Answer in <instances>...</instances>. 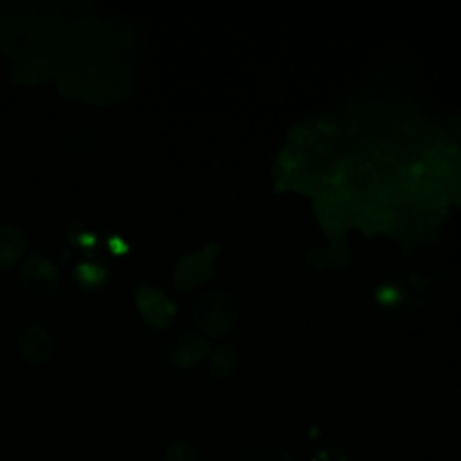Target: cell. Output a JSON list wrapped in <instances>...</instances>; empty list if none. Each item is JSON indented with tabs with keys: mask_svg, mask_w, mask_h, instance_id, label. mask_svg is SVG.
Here are the masks:
<instances>
[{
	"mask_svg": "<svg viewBox=\"0 0 461 461\" xmlns=\"http://www.w3.org/2000/svg\"><path fill=\"white\" fill-rule=\"evenodd\" d=\"M236 308L232 299L223 292H207L193 306L194 324L209 335L225 333L234 322Z\"/></svg>",
	"mask_w": 461,
	"mask_h": 461,
	"instance_id": "6da1fadb",
	"label": "cell"
},
{
	"mask_svg": "<svg viewBox=\"0 0 461 461\" xmlns=\"http://www.w3.org/2000/svg\"><path fill=\"white\" fill-rule=\"evenodd\" d=\"M20 281L29 294L36 297H49L58 286L59 274L49 258L32 252L22 267Z\"/></svg>",
	"mask_w": 461,
	"mask_h": 461,
	"instance_id": "7a4b0ae2",
	"label": "cell"
},
{
	"mask_svg": "<svg viewBox=\"0 0 461 461\" xmlns=\"http://www.w3.org/2000/svg\"><path fill=\"white\" fill-rule=\"evenodd\" d=\"M216 252H218V249L214 245H209L196 254L184 256L176 263V270L173 276L175 286L178 290H189V288L211 279Z\"/></svg>",
	"mask_w": 461,
	"mask_h": 461,
	"instance_id": "3957f363",
	"label": "cell"
},
{
	"mask_svg": "<svg viewBox=\"0 0 461 461\" xmlns=\"http://www.w3.org/2000/svg\"><path fill=\"white\" fill-rule=\"evenodd\" d=\"M135 299L142 319L155 330L166 328L176 312L175 304L162 292L146 285L137 286Z\"/></svg>",
	"mask_w": 461,
	"mask_h": 461,
	"instance_id": "277c9868",
	"label": "cell"
},
{
	"mask_svg": "<svg viewBox=\"0 0 461 461\" xmlns=\"http://www.w3.org/2000/svg\"><path fill=\"white\" fill-rule=\"evenodd\" d=\"M207 355V342L196 335L176 337L166 349L164 358L176 367H193Z\"/></svg>",
	"mask_w": 461,
	"mask_h": 461,
	"instance_id": "5b68a950",
	"label": "cell"
},
{
	"mask_svg": "<svg viewBox=\"0 0 461 461\" xmlns=\"http://www.w3.org/2000/svg\"><path fill=\"white\" fill-rule=\"evenodd\" d=\"M18 348L27 362L43 364L50 358L54 351V342H52V337L47 333V330L40 326H31L20 333Z\"/></svg>",
	"mask_w": 461,
	"mask_h": 461,
	"instance_id": "8992f818",
	"label": "cell"
},
{
	"mask_svg": "<svg viewBox=\"0 0 461 461\" xmlns=\"http://www.w3.org/2000/svg\"><path fill=\"white\" fill-rule=\"evenodd\" d=\"M25 250V238L14 227L0 225V268L14 265Z\"/></svg>",
	"mask_w": 461,
	"mask_h": 461,
	"instance_id": "52a82bcc",
	"label": "cell"
},
{
	"mask_svg": "<svg viewBox=\"0 0 461 461\" xmlns=\"http://www.w3.org/2000/svg\"><path fill=\"white\" fill-rule=\"evenodd\" d=\"M358 218L364 221V229H367L369 232L387 229L393 223V212L389 211V207L378 202L360 205Z\"/></svg>",
	"mask_w": 461,
	"mask_h": 461,
	"instance_id": "ba28073f",
	"label": "cell"
},
{
	"mask_svg": "<svg viewBox=\"0 0 461 461\" xmlns=\"http://www.w3.org/2000/svg\"><path fill=\"white\" fill-rule=\"evenodd\" d=\"M76 274V279L77 283L83 286V288H101L108 277V272L99 267V265H94V263H81L76 267L74 270Z\"/></svg>",
	"mask_w": 461,
	"mask_h": 461,
	"instance_id": "9c48e42d",
	"label": "cell"
},
{
	"mask_svg": "<svg viewBox=\"0 0 461 461\" xmlns=\"http://www.w3.org/2000/svg\"><path fill=\"white\" fill-rule=\"evenodd\" d=\"M245 461H292V457L277 445H259L247 454Z\"/></svg>",
	"mask_w": 461,
	"mask_h": 461,
	"instance_id": "30bf717a",
	"label": "cell"
},
{
	"mask_svg": "<svg viewBox=\"0 0 461 461\" xmlns=\"http://www.w3.org/2000/svg\"><path fill=\"white\" fill-rule=\"evenodd\" d=\"M234 349L225 344V346H220L214 353V358H212V373L214 376H227L232 369H234Z\"/></svg>",
	"mask_w": 461,
	"mask_h": 461,
	"instance_id": "8fae6325",
	"label": "cell"
},
{
	"mask_svg": "<svg viewBox=\"0 0 461 461\" xmlns=\"http://www.w3.org/2000/svg\"><path fill=\"white\" fill-rule=\"evenodd\" d=\"M164 461H196V452L189 443L178 441L167 448Z\"/></svg>",
	"mask_w": 461,
	"mask_h": 461,
	"instance_id": "7c38bea8",
	"label": "cell"
},
{
	"mask_svg": "<svg viewBox=\"0 0 461 461\" xmlns=\"http://www.w3.org/2000/svg\"><path fill=\"white\" fill-rule=\"evenodd\" d=\"M121 245H124V243H121L117 238H112V240H110V247H112V250H113L115 254H121V252L128 250L126 247H121Z\"/></svg>",
	"mask_w": 461,
	"mask_h": 461,
	"instance_id": "4fadbf2b",
	"label": "cell"
}]
</instances>
